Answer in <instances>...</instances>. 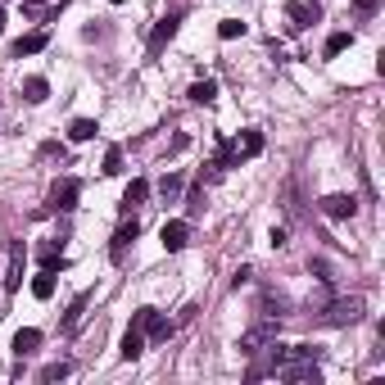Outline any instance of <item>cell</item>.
Returning a JSON list of instances; mask_svg holds the SVG:
<instances>
[{
  "label": "cell",
  "mask_w": 385,
  "mask_h": 385,
  "mask_svg": "<svg viewBox=\"0 0 385 385\" xmlns=\"http://www.w3.org/2000/svg\"><path fill=\"white\" fill-rule=\"evenodd\" d=\"M363 317V300H331L327 304V313H322V322H327V327H354V322Z\"/></svg>",
  "instance_id": "obj_1"
},
{
  "label": "cell",
  "mask_w": 385,
  "mask_h": 385,
  "mask_svg": "<svg viewBox=\"0 0 385 385\" xmlns=\"http://www.w3.org/2000/svg\"><path fill=\"white\" fill-rule=\"evenodd\" d=\"M132 322H141V331L150 335V340H168V335H172V322L159 317V308H136Z\"/></svg>",
  "instance_id": "obj_2"
},
{
  "label": "cell",
  "mask_w": 385,
  "mask_h": 385,
  "mask_svg": "<svg viewBox=\"0 0 385 385\" xmlns=\"http://www.w3.org/2000/svg\"><path fill=\"white\" fill-rule=\"evenodd\" d=\"M177 28H181V14H164L154 23V32H150V55H164V46L177 36Z\"/></svg>",
  "instance_id": "obj_3"
},
{
  "label": "cell",
  "mask_w": 385,
  "mask_h": 385,
  "mask_svg": "<svg viewBox=\"0 0 385 385\" xmlns=\"http://www.w3.org/2000/svg\"><path fill=\"white\" fill-rule=\"evenodd\" d=\"M78 195H82V181H78V177H64V181H55L51 200H55L59 213H68V209H78Z\"/></svg>",
  "instance_id": "obj_4"
},
{
  "label": "cell",
  "mask_w": 385,
  "mask_h": 385,
  "mask_svg": "<svg viewBox=\"0 0 385 385\" xmlns=\"http://www.w3.org/2000/svg\"><path fill=\"white\" fill-rule=\"evenodd\" d=\"M159 241H164L168 254H177L191 245V222H164V231H159Z\"/></svg>",
  "instance_id": "obj_5"
},
{
  "label": "cell",
  "mask_w": 385,
  "mask_h": 385,
  "mask_svg": "<svg viewBox=\"0 0 385 385\" xmlns=\"http://www.w3.org/2000/svg\"><path fill=\"white\" fill-rule=\"evenodd\" d=\"M322 213H327L331 222H344V218L358 213V200L354 195H327V200H322Z\"/></svg>",
  "instance_id": "obj_6"
},
{
  "label": "cell",
  "mask_w": 385,
  "mask_h": 385,
  "mask_svg": "<svg viewBox=\"0 0 385 385\" xmlns=\"http://www.w3.org/2000/svg\"><path fill=\"white\" fill-rule=\"evenodd\" d=\"M118 354L127 358V363H136V358L145 354V331H141V322H132L127 335H122V344H118Z\"/></svg>",
  "instance_id": "obj_7"
},
{
  "label": "cell",
  "mask_w": 385,
  "mask_h": 385,
  "mask_svg": "<svg viewBox=\"0 0 385 385\" xmlns=\"http://www.w3.org/2000/svg\"><path fill=\"white\" fill-rule=\"evenodd\" d=\"M136 231H141V227H136V218H127V222L114 231V245H109V258H114V263H122V254H127V245L136 241Z\"/></svg>",
  "instance_id": "obj_8"
},
{
  "label": "cell",
  "mask_w": 385,
  "mask_h": 385,
  "mask_svg": "<svg viewBox=\"0 0 385 385\" xmlns=\"http://www.w3.org/2000/svg\"><path fill=\"white\" fill-rule=\"evenodd\" d=\"M23 263H28V250H23V245H9V277H5V290H19V285H23Z\"/></svg>",
  "instance_id": "obj_9"
},
{
  "label": "cell",
  "mask_w": 385,
  "mask_h": 385,
  "mask_svg": "<svg viewBox=\"0 0 385 385\" xmlns=\"http://www.w3.org/2000/svg\"><path fill=\"white\" fill-rule=\"evenodd\" d=\"M272 335H277V327H272V322H258V327H250V331L241 335V349H245V354H254L258 344H268V340H272Z\"/></svg>",
  "instance_id": "obj_10"
},
{
  "label": "cell",
  "mask_w": 385,
  "mask_h": 385,
  "mask_svg": "<svg viewBox=\"0 0 385 385\" xmlns=\"http://www.w3.org/2000/svg\"><path fill=\"white\" fill-rule=\"evenodd\" d=\"M285 19H290V28H313V23H317V9L304 5V0H290V5H285Z\"/></svg>",
  "instance_id": "obj_11"
},
{
  "label": "cell",
  "mask_w": 385,
  "mask_h": 385,
  "mask_svg": "<svg viewBox=\"0 0 385 385\" xmlns=\"http://www.w3.org/2000/svg\"><path fill=\"white\" fill-rule=\"evenodd\" d=\"M46 41H51L46 32H28V36H19V41H14V59H23V55H41V51H46Z\"/></svg>",
  "instance_id": "obj_12"
},
{
  "label": "cell",
  "mask_w": 385,
  "mask_h": 385,
  "mask_svg": "<svg viewBox=\"0 0 385 385\" xmlns=\"http://www.w3.org/2000/svg\"><path fill=\"white\" fill-rule=\"evenodd\" d=\"M254 154H263V132H245L236 141V159H254Z\"/></svg>",
  "instance_id": "obj_13"
},
{
  "label": "cell",
  "mask_w": 385,
  "mask_h": 385,
  "mask_svg": "<svg viewBox=\"0 0 385 385\" xmlns=\"http://www.w3.org/2000/svg\"><path fill=\"white\" fill-rule=\"evenodd\" d=\"M86 304H91V290H82V295H78V300H73V304H68V313H64V322H59V327H64V331H73V327H78V322H82V313H86Z\"/></svg>",
  "instance_id": "obj_14"
},
{
  "label": "cell",
  "mask_w": 385,
  "mask_h": 385,
  "mask_svg": "<svg viewBox=\"0 0 385 385\" xmlns=\"http://www.w3.org/2000/svg\"><path fill=\"white\" fill-rule=\"evenodd\" d=\"M36 344H41V331H36V327H23V331L14 335V354H19V358H28Z\"/></svg>",
  "instance_id": "obj_15"
},
{
  "label": "cell",
  "mask_w": 385,
  "mask_h": 385,
  "mask_svg": "<svg viewBox=\"0 0 385 385\" xmlns=\"http://www.w3.org/2000/svg\"><path fill=\"white\" fill-rule=\"evenodd\" d=\"M46 95H51V82H46V78H28V82H23V100H28V105H41Z\"/></svg>",
  "instance_id": "obj_16"
},
{
  "label": "cell",
  "mask_w": 385,
  "mask_h": 385,
  "mask_svg": "<svg viewBox=\"0 0 385 385\" xmlns=\"http://www.w3.org/2000/svg\"><path fill=\"white\" fill-rule=\"evenodd\" d=\"M186 95H191L195 105H213V100H218V82H213V78H204V82H195Z\"/></svg>",
  "instance_id": "obj_17"
},
{
  "label": "cell",
  "mask_w": 385,
  "mask_h": 385,
  "mask_svg": "<svg viewBox=\"0 0 385 385\" xmlns=\"http://www.w3.org/2000/svg\"><path fill=\"white\" fill-rule=\"evenodd\" d=\"M95 132H100V127H95V122L91 118H73V127H68V141H95Z\"/></svg>",
  "instance_id": "obj_18"
},
{
  "label": "cell",
  "mask_w": 385,
  "mask_h": 385,
  "mask_svg": "<svg viewBox=\"0 0 385 385\" xmlns=\"http://www.w3.org/2000/svg\"><path fill=\"white\" fill-rule=\"evenodd\" d=\"M354 46V32H331L327 36V59H335V55H344Z\"/></svg>",
  "instance_id": "obj_19"
},
{
  "label": "cell",
  "mask_w": 385,
  "mask_h": 385,
  "mask_svg": "<svg viewBox=\"0 0 385 385\" xmlns=\"http://www.w3.org/2000/svg\"><path fill=\"white\" fill-rule=\"evenodd\" d=\"M32 295H36V300H51V295H55V272H51V268L32 281Z\"/></svg>",
  "instance_id": "obj_20"
},
{
  "label": "cell",
  "mask_w": 385,
  "mask_h": 385,
  "mask_svg": "<svg viewBox=\"0 0 385 385\" xmlns=\"http://www.w3.org/2000/svg\"><path fill=\"white\" fill-rule=\"evenodd\" d=\"M145 195H150V181H141V177H136V181L127 186V191H122V204H127V209H132V204H141V200H145Z\"/></svg>",
  "instance_id": "obj_21"
},
{
  "label": "cell",
  "mask_w": 385,
  "mask_h": 385,
  "mask_svg": "<svg viewBox=\"0 0 385 385\" xmlns=\"http://www.w3.org/2000/svg\"><path fill=\"white\" fill-rule=\"evenodd\" d=\"M105 177H118V172H122V150H118V145H109V150H105Z\"/></svg>",
  "instance_id": "obj_22"
},
{
  "label": "cell",
  "mask_w": 385,
  "mask_h": 385,
  "mask_svg": "<svg viewBox=\"0 0 385 385\" xmlns=\"http://www.w3.org/2000/svg\"><path fill=\"white\" fill-rule=\"evenodd\" d=\"M159 195H164V200H177V195H181V177H177V172H164V181H159Z\"/></svg>",
  "instance_id": "obj_23"
},
{
  "label": "cell",
  "mask_w": 385,
  "mask_h": 385,
  "mask_svg": "<svg viewBox=\"0 0 385 385\" xmlns=\"http://www.w3.org/2000/svg\"><path fill=\"white\" fill-rule=\"evenodd\" d=\"M218 36H222V41H236V36H245V23L241 19H222L218 23Z\"/></svg>",
  "instance_id": "obj_24"
},
{
  "label": "cell",
  "mask_w": 385,
  "mask_h": 385,
  "mask_svg": "<svg viewBox=\"0 0 385 385\" xmlns=\"http://www.w3.org/2000/svg\"><path fill=\"white\" fill-rule=\"evenodd\" d=\"M36 258H41V268H64V254H59V245H41V254H36Z\"/></svg>",
  "instance_id": "obj_25"
},
{
  "label": "cell",
  "mask_w": 385,
  "mask_h": 385,
  "mask_svg": "<svg viewBox=\"0 0 385 385\" xmlns=\"http://www.w3.org/2000/svg\"><path fill=\"white\" fill-rule=\"evenodd\" d=\"M68 371H73V363H64V358H59V363H51V367H41V381H46V385H51V381H64V376H68Z\"/></svg>",
  "instance_id": "obj_26"
},
{
  "label": "cell",
  "mask_w": 385,
  "mask_h": 385,
  "mask_svg": "<svg viewBox=\"0 0 385 385\" xmlns=\"http://www.w3.org/2000/svg\"><path fill=\"white\" fill-rule=\"evenodd\" d=\"M376 5H381V0H354L358 14H376Z\"/></svg>",
  "instance_id": "obj_27"
},
{
  "label": "cell",
  "mask_w": 385,
  "mask_h": 385,
  "mask_svg": "<svg viewBox=\"0 0 385 385\" xmlns=\"http://www.w3.org/2000/svg\"><path fill=\"white\" fill-rule=\"evenodd\" d=\"M0 32H5V9H0Z\"/></svg>",
  "instance_id": "obj_28"
},
{
  "label": "cell",
  "mask_w": 385,
  "mask_h": 385,
  "mask_svg": "<svg viewBox=\"0 0 385 385\" xmlns=\"http://www.w3.org/2000/svg\"><path fill=\"white\" fill-rule=\"evenodd\" d=\"M28 5H41V0H28Z\"/></svg>",
  "instance_id": "obj_29"
}]
</instances>
